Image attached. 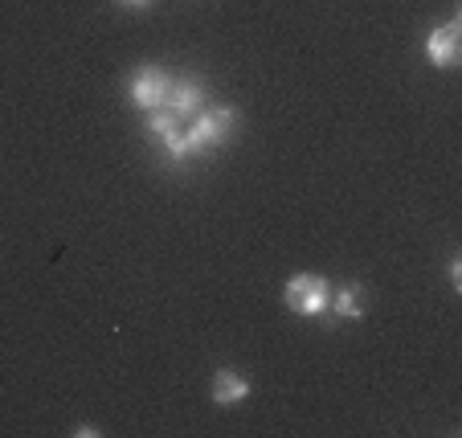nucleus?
I'll use <instances>...</instances> for the list:
<instances>
[{
  "instance_id": "nucleus-1",
  "label": "nucleus",
  "mask_w": 462,
  "mask_h": 438,
  "mask_svg": "<svg viewBox=\"0 0 462 438\" xmlns=\"http://www.w3.org/2000/svg\"><path fill=\"white\" fill-rule=\"evenodd\" d=\"M237 127H242V111H237V107H229V103H205L201 111L189 119V127L180 132L184 160L226 148V144L237 135Z\"/></svg>"
},
{
  "instance_id": "nucleus-2",
  "label": "nucleus",
  "mask_w": 462,
  "mask_h": 438,
  "mask_svg": "<svg viewBox=\"0 0 462 438\" xmlns=\"http://www.w3.org/2000/svg\"><path fill=\"white\" fill-rule=\"evenodd\" d=\"M282 303H287V312H295L303 320H319L332 312V283L315 271H295L282 283Z\"/></svg>"
},
{
  "instance_id": "nucleus-3",
  "label": "nucleus",
  "mask_w": 462,
  "mask_h": 438,
  "mask_svg": "<svg viewBox=\"0 0 462 438\" xmlns=\"http://www.w3.org/2000/svg\"><path fill=\"white\" fill-rule=\"evenodd\" d=\"M168 90H172V79H168V70H160V66H152V61H143V66H135V74L127 79V98L135 111H156V107L168 103Z\"/></svg>"
},
{
  "instance_id": "nucleus-4",
  "label": "nucleus",
  "mask_w": 462,
  "mask_h": 438,
  "mask_svg": "<svg viewBox=\"0 0 462 438\" xmlns=\"http://www.w3.org/2000/svg\"><path fill=\"white\" fill-rule=\"evenodd\" d=\"M458 45H462V17L454 13L446 25L430 29V37H426L430 66H438V70H454V66H458Z\"/></svg>"
},
{
  "instance_id": "nucleus-5",
  "label": "nucleus",
  "mask_w": 462,
  "mask_h": 438,
  "mask_svg": "<svg viewBox=\"0 0 462 438\" xmlns=\"http://www.w3.org/2000/svg\"><path fill=\"white\" fill-rule=\"evenodd\" d=\"M250 394H254V386H250V377H245V373H237V368H217V373H213V386H209L213 405L234 410V405L250 402Z\"/></svg>"
},
{
  "instance_id": "nucleus-6",
  "label": "nucleus",
  "mask_w": 462,
  "mask_h": 438,
  "mask_svg": "<svg viewBox=\"0 0 462 438\" xmlns=\"http://www.w3.org/2000/svg\"><path fill=\"white\" fill-rule=\"evenodd\" d=\"M205 103H209V90H205L201 79H172V90H168V103L164 107L176 115V119L189 123Z\"/></svg>"
},
{
  "instance_id": "nucleus-7",
  "label": "nucleus",
  "mask_w": 462,
  "mask_h": 438,
  "mask_svg": "<svg viewBox=\"0 0 462 438\" xmlns=\"http://www.w3.org/2000/svg\"><path fill=\"white\" fill-rule=\"evenodd\" d=\"M365 312H368L365 283H340V287H332V316H340V320H365Z\"/></svg>"
},
{
  "instance_id": "nucleus-8",
  "label": "nucleus",
  "mask_w": 462,
  "mask_h": 438,
  "mask_svg": "<svg viewBox=\"0 0 462 438\" xmlns=\"http://www.w3.org/2000/svg\"><path fill=\"white\" fill-rule=\"evenodd\" d=\"M450 283L454 291H462V255H450Z\"/></svg>"
},
{
  "instance_id": "nucleus-9",
  "label": "nucleus",
  "mask_w": 462,
  "mask_h": 438,
  "mask_svg": "<svg viewBox=\"0 0 462 438\" xmlns=\"http://www.w3.org/2000/svg\"><path fill=\"white\" fill-rule=\"evenodd\" d=\"M74 434H79V438H103V430H98L95 422H79V426H74Z\"/></svg>"
},
{
  "instance_id": "nucleus-10",
  "label": "nucleus",
  "mask_w": 462,
  "mask_h": 438,
  "mask_svg": "<svg viewBox=\"0 0 462 438\" xmlns=\"http://www.w3.org/2000/svg\"><path fill=\"white\" fill-rule=\"evenodd\" d=\"M119 5H123V9H148L152 0H119Z\"/></svg>"
}]
</instances>
